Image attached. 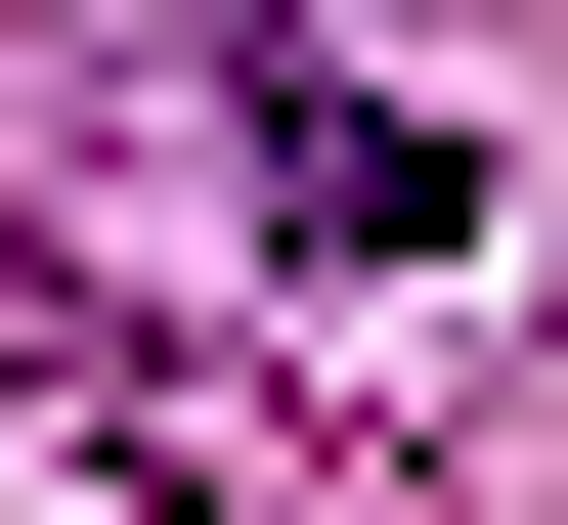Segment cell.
<instances>
[{
	"instance_id": "obj_1",
	"label": "cell",
	"mask_w": 568,
	"mask_h": 525,
	"mask_svg": "<svg viewBox=\"0 0 568 525\" xmlns=\"http://www.w3.org/2000/svg\"><path fill=\"white\" fill-rule=\"evenodd\" d=\"M263 220H306V263H437V220H481V175H437L394 88H263Z\"/></svg>"
}]
</instances>
